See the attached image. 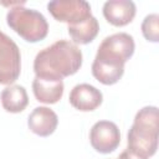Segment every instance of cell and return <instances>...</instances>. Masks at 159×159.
I'll return each mask as SVG.
<instances>
[{"label":"cell","mask_w":159,"mask_h":159,"mask_svg":"<svg viewBox=\"0 0 159 159\" xmlns=\"http://www.w3.org/2000/svg\"><path fill=\"white\" fill-rule=\"evenodd\" d=\"M82 66V51L68 40H58L42 48L34 60L36 77L63 80L77 73Z\"/></svg>","instance_id":"obj_1"},{"label":"cell","mask_w":159,"mask_h":159,"mask_svg":"<svg viewBox=\"0 0 159 159\" xmlns=\"http://www.w3.org/2000/svg\"><path fill=\"white\" fill-rule=\"evenodd\" d=\"M159 138V117L155 106H147L139 109L128 132V149L149 159L157 153Z\"/></svg>","instance_id":"obj_2"},{"label":"cell","mask_w":159,"mask_h":159,"mask_svg":"<svg viewBox=\"0 0 159 159\" xmlns=\"http://www.w3.org/2000/svg\"><path fill=\"white\" fill-rule=\"evenodd\" d=\"M12 5L6 14L7 26L27 42L35 43L43 40L48 34L46 17L37 10L25 7V2Z\"/></svg>","instance_id":"obj_3"},{"label":"cell","mask_w":159,"mask_h":159,"mask_svg":"<svg viewBox=\"0 0 159 159\" xmlns=\"http://www.w3.org/2000/svg\"><path fill=\"white\" fill-rule=\"evenodd\" d=\"M21 72V53L15 41L0 31V84L11 86Z\"/></svg>","instance_id":"obj_4"},{"label":"cell","mask_w":159,"mask_h":159,"mask_svg":"<svg viewBox=\"0 0 159 159\" xmlns=\"http://www.w3.org/2000/svg\"><path fill=\"white\" fill-rule=\"evenodd\" d=\"M134 50L135 43L133 36L127 32H117L103 39L98 46L96 56L125 65V62L133 56Z\"/></svg>","instance_id":"obj_5"},{"label":"cell","mask_w":159,"mask_h":159,"mask_svg":"<svg viewBox=\"0 0 159 159\" xmlns=\"http://www.w3.org/2000/svg\"><path fill=\"white\" fill-rule=\"evenodd\" d=\"M47 10L57 21L76 25L92 16L91 5L84 0H53L47 4Z\"/></svg>","instance_id":"obj_6"},{"label":"cell","mask_w":159,"mask_h":159,"mask_svg":"<svg viewBox=\"0 0 159 159\" xmlns=\"http://www.w3.org/2000/svg\"><path fill=\"white\" fill-rule=\"evenodd\" d=\"M89 143L101 154L114 152L120 143V132L116 123L111 120H98L89 130Z\"/></svg>","instance_id":"obj_7"},{"label":"cell","mask_w":159,"mask_h":159,"mask_svg":"<svg viewBox=\"0 0 159 159\" xmlns=\"http://www.w3.org/2000/svg\"><path fill=\"white\" fill-rule=\"evenodd\" d=\"M70 104L80 112H92L103 102L102 92L89 83L76 84L68 96Z\"/></svg>","instance_id":"obj_8"},{"label":"cell","mask_w":159,"mask_h":159,"mask_svg":"<svg viewBox=\"0 0 159 159\" xmlns=\"http://www.w3.org/2000/svg\"><path fill=\"white\" fill-rule=\"evenodd\" d=\"M102 12L111 25L122 27L133 21L137 7L130 0H109L104 2Z\"/></svg>","instance_id":"obj_9"},{"label":"cell","mask_w":159,"mask_h":159,"mask_svg":"<svg viewBox=\"0 0 159 159\" xmlns=\"http://www.w3.org/2000/svg\"><path fill=\"white\" fill-rule=\"evenodd\" d=\"M58 124L57 114L48 107H36L27 118L29 129L39 137L51 135Z\"/></svg>","instance_id":"obj_10"},{"label":"cell","mask_w":159,"mask_h":159,"mask_svg":"<svg viewBox=\"0 0 159 159\" xmlns=\"http://www.w3.org/2000/svg\"><path fill=\"white\" fill-rule=\"evenodd\" d=\"M65 84L62 80L36 77L32 81V92L36 101L45 104L57 103L63 96Z\"/></svg>","instance_id":"obj_11"},{"label":"cell","mask_w":159,"mask_h":159,"mask_svg":"<svg viewBox=\"0 0 159 159\" xmlns=\"http://www.w3.org/2000/svg\"><path fill=\"white\" fill-rule=\"evenodd\" d=\"M91 70L93 77L98 82L106 86H112L122 78L124 73V65L108 58L96 56Z\"/></svg>","instance_id":"obj_12"},{"label":"cell","mask_w":159,"mask_h":159,"mask_svg":"<svg viewBox=\"0 0 159 159\" xmlns=\"http://www.w3.org/2000/svg\"><path fill=\"white\" fill-rule=\"evenodd\" d=\"M1 106L9 113H20L29 104V96L24 86L11 84L5 87L0 93Z\"/></svg>","instance_id":"obj_13"},{"label":"cell","mask_w":159,"mask_h":159,"mask_svg":"<svg viewBox=\"0 0 159 159\" xmlns=\"http://www.w3.org/2000/svg\"><path fill=\"white\" fill-rule=\"evenodd\" d=\"M67 30L73 43L87 45L97 37L99 32V24L98 20L92 15L82 22H78L76 25H68Z\"/></svg>","instance_id":"obj_14"},{"label":"cell","mask_w":159,"mask_h":159,"mask_svg":"<svg viewBox=\"0 0 159 159\" xmlns=\"http://www.w3.org/2000/svg\"><path fill=\"white\" fill-rule=\"evenodd\" d=\"M142 34L147 41L158 42L159 41V15L149 14L142 21Z\"/></svg>","instance_id":"obj_15"},{"label":"cell","mask_w":159,"mask_h":159,"mask_svg":"<svg viewBox=\"0 0 159 159\" xmlns=\"http://www.w3.org/2000/svg\"><path fill=\"white\" fill-rule=\"evenodd\" d=\"M118 159H144L143 157H140V155H138V154H135L134 152H132L130 149H124L120 154H119V157H118Z\"/></svg>","instance_id":"obj_16"}]
</instances>
